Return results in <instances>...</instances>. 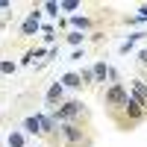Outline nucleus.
<instances>
[{
	"mask_svg": "<svg viewBox=\"0 0 147 147\" xmlns=\"http://www.w3.org/2000/svg\"><path fill=\"white\" fill-rule=\"evenodd\" d=\"M97 136L91 124H59L53 147H94Z\"/></svg>",
	"mask_w": 147,
	"mask_h": 147,
	"instance_id": "obj_1",
	"label": "nucleus"
},
{
	"mask_svg": "<svg viewBox=\"0 0 147 147\" xmlns=\"http://www.w3.org/2000/svg\"><path fill=\"white\" fill-rule=\"evenodd\" d=\"M50 118L56 124H91V109L85 106L82 100H65L62 106L50 109Z\"/></svg>",
	"mask_w": 147,
	"mask_h": 147,
	"instance_id": "obj_2",
	"label": "nucleus"
},
{
	"mask_svg": "<svg viewBox=\"0 0 147 147\" xmlns=\"http://www.w3.org/2000/svg\"><path fill=\"white\" fill-rule=\"evenodd\" d=\"M147 118V112H144V106L136 100V97H132L129 94V100H127V106L124 109H121V112H115L112 118H109V121H112V124L121 129V132H132V129H138L141 127V121Z\"/></svg>",
	"mask_w": 147,
	"mask_h": 147,
	"instance_id": "obj_3",
	"label": "nucleus"
},
{
	"mask_svg": "<svg viewBox=\"0 0 147 147\" xmlns=\"http://www.w3.org/2000/svg\"><path fill=\"white\" fill-rule=\"evenodd\" d=\"M100 100H103V109H106V118H112L115 112H121V109L127 106L129 88H127L124 82H109L106 88L100 91Z\"/></svg>",
	"mask_w": 147,
	"mask_h": 147,
	"instance_id": "obj_4",
	"label": "nucleus"
},
{
	"mask_svg": "<svg viewBox=\"0 0 147 147\" xmlns=\"http://www.w3.org/2000/svg\"><path fill=\"white\" fill-rule=\"evenodd\" d=\"M44 100H47V112L56 109V106H62V103H65V85L56 80L50 88H47V97H44Z\"/></svg>",
	"mask_w": 147,
	"mask_h": 147,
	"instance_id": "obj_5",
	"label": "nucleus"
},
{
	"mask_svg": "<svg viewBox=\"0 0 147 147\" xmlns=\"http://www.w3.org/2000/svg\"><path fill=\"white\" fill-rule=\"evenodd\" d=\"M129 94L136 97V100L144 106V112H147V80H141V77L129 80Z\"/></svg>",
	"mask_w": 147,
	"mask_h": 147,
	"instance_id": "obj_6",
	"label": "nucleus"
},
{
	"mask_svg": "<svg viewBox=\"0 0 147 147\" xmlns=\"http://www.w3.org/2000/svg\"><path fill=\"white\" fill-rule=\"evenodd\" d=\"M24 132H27V136H35V138H41V141H44L41 118H38V115H27V118H24Z\"/></svg>",
	"mask_w": 147,
	"mask_h": 147,
	"instance_id": "obj_7",
	"label": "nucleus"
},
{
	"mask_svg": "<svg viewBox=\"0 0 147 147\" xmlns=\"http://www.w3.org/2000/svg\"><path fill=\"white\" fill-rule=\"evenodd\" d=\"M38 24H41V12H38V6H35V9L30 12V15H27V21L21 24V35H35Z\"/></svg>",
	"mask_w": 147,
	"mask_h": 147,
	"instance_id": "obj_8",
	"label": "nucleus"
},
{
	"mask_svg": "<svg viewBox=\"0 0 147 147\" xmlns=\"http://www.w3.org/2000/svg\"><path fill=\"white\" fill-rule=\"evenodd\" d=\"M91 71H94V80H97V85L100 82H106V77H112V68H109L103 59H97V62L91 65Z\"/></svg>",
	"mask_w": 147,
	"mask_h": 147,
	"instance_id": "obj_9",
	"label": "nucleus"
},
{
	"mask_svg": "<svg viewBox=\"0 0 147 147\" xmlns=\"http://www.w3.org/2000/svg\"><path fill=\"white\" fill-rule=\"evenodd\" d=\"M59 82H62L65 88H82V77H80V74H74V71H71V74H65Z\"/></svg>",
	"mask_w": 147,
	"mask_h": 147,
	"instance_id": "obj_10",
	"label": "nucleus"
},
{
	"mask_svg": "<svg viewBox=\"0 0 147 147\" xmlns=\"http://www.w3.org/2000/svg\"><path fill=\"white\" fill-rule=\"evenodd\" d=\"M80 77H82V88H94V85H97L94 71H91V68H82V71H80Z\"/></svg>",
	"mask_w": 147,
	"mask_h": 147,
	"instance_id": "obj_11",
	"label": "nucleus"
},
{
	"mask_svg": "<svg viewBox=\"0 0 147 147\" xmlns=\"http://www.w3.org/2000/svg\"><path fill=\"white\" fill-rule=\"evenodd\" d=\"M85 38H88V35H85V32H80V30H74V32H68V38H65V41L77 47V44H82Z\"/></svg>",
	"mask_w": 147,
	"mask_h": 147,
	"instance_id": "obj_12",
	"label": "nucleus"
},
{
	"mask_svg": "<svg viewBox=\"0 0 147 147\" xmlns=\"http://www.w3.org/2000/svg\"><path fill=\"white\" fill-rule=\"evenodd\" d=\"M9 147H24V136H21L18 129H12V132H9Z\"/></svg>",
	"mask_w": 147,
	"mask_h": 147,
	"instance_id": "obj_13",
	"label": "nucleus"
},
{
	"mask_svg": "<svg viewBox=\"0 0 147 147\" xmlns=\"http://www.w3.org/2000/svg\"><path fill=\"white\" fill-rule=\"evenodd\" d=\"M82 3L80 0H62V3H59V9H80Z\"/></svg>",
	"mask_w": 147,
	"mask_h": 147,
	"instance_id": "obj_14",
	"label": "nucleus"
},
{
	"mask_svg": "<svg viewBox=\"0 0 147 147\" xmlns=\"http://www.w3.org/2000/svg\"><path fill=\"white\" fill-rule=\"evenodd\" d=\"M44 9H47V15H59V3H44Z\"/></svg>",
	"mask_w": 147,
	"mask_h": 147,
	"instance_id": "obj_15",
	"label": "nucleus"
},
{
	"mask_svg": "<svg viewBox=\"0 0 147 147\" xmlns=\"http://www.w3.org/2000/svg\"><path fill=\"white\" fill-rule=\"evenodd\" d=\"M0 71H3V74H15V62H3Z\"/></svg>",
	"mask_w": 147,
	"mask_h": 147,
	"instance_id": "obj_16",
	"label": "nucleus"
},
{
	"mask_svg": "<svg viewBox=\"0 0 147 147\" xmlns=\"http://www.w3.org/2000/svg\"><path fill=\"white\" fill-rule=\"evenodd\" d=\"M138 65L147 68V47H144V50H138Z\"/></svg>",
	"mask_w": 147,
	"mask_h": 147,
	"instance_id": "obj_17",
	"label": "nucleus"
},
{
	"mask_svg": "<svg viewBox=\"0 0 147 147\" xmlns=\"http://www.w3.org/2000/svg\"><path fill=\"white\" fill-rule=\"evenodd\" d=\"M136 18H138V21H147V6H141V9H138V15H136Z\"/></svg>",
	"mask_w": 147,
	"mask_h": 147,
	"instance_id": "obj_18",
	"label": "nucleus"
},
{
	"mask_svg": "<svg viewBox=\"0 0 147 147\" xmlns=\"http://www.w3.org/2000/svg\"><path fill=\"white\" fill-rule=\"evenodd\" d=\"M35 147H38V144H35Z\"/></svg>",
	"mask_w": 147,
	"mask_h": 147,
	"instance_id": "obj_19",
	"label": "nucleus"
}]
</instances>
